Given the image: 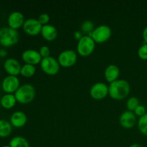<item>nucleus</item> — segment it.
Segmentation results:
<instances>
[{
	"label": "nucleus",
	"instance_id": "f257e3e1",
	"mask_svg": "<svg viewBox=\"0 0 147 147\" xmlns=\"http://www.w3.org/2000/svg\"><path fill=\"white\" fill-rule=\"evenodd\" d=\"M130 84L123 79H118L109 83V95L114 100H123L130 93Z\"/></svg>",
	"mask_w": 147,
	"mask_h": 147
},
{
	"label": "nucleus",
	"instance_id": "f03ea898",
	"mask_svg": "<svg viewBox=\"0 0 147 147\" xmlns=\"http://www.w3.org/2000/svg\"><path fill=\"white\" fill-rule=\"evenodd\" d=\"M14 94L17 102L22 104H27L31 103L34 99L36 90L32 85L26 83L20 86Z\"/></svg>",
	"mask_w": 147,
	"mask_h": 147
},
{
	"label": "nucleus",
	"instance_id": "7ed1b4c3",
	"mask_svg": "<svg viewBox=\"0 0 147 147\" xmlns=\"http://www.w3.org/2000/svg\"><path fill=\"white\" fill-rule=\"evenodd\" d=\"M19 33L17 30L9 27L0 28V44L4 47H10L18 42Z\"/></svg>",
	"mask_w": 147,
	"mask_h": 147
},
{
	"label": "nucleus",
	"instance_id": "20e7f679",
	"mask_svg": "<svg viewBox=\"0 0 147 147\" xmlns=\"http://www.w3.org/2000/svg\"><path fill=\"white\" fill-rule=\"evenodd\" d=\"M96 44L94 40H93L90 36L83 35L80 40L78 41L77 47V53L83 57L89 56L93 53L96 47Z\"/></svg>",
	"mask_w": 147,
	"mask_h": 147
},
{
	"label": "nucleus",
	"instance_id": "39448f33",
	"mask_svg": "<svg viewBox=\"0 0 147 147\" xmlns=\"http://www.w3.org/2000/svg\"><path fill=\"white\" fill-rule=\"evenodd\" d=\"M112 31L109 26L106 24H101L95 27L93 31L88 34L93 38L96 43H104L107 42L111 37Z\"/></svg>",
	"mask_w": 147,
	"mask_h": 147
},
{
	"label": "nucleus",
	"instance_id": "423d86ee",
	"mask_svg": "<svg viewBox=\"0 0 147 147\" xmlns=\"http://www.w3.org/2000/svg\"><path fill=\"white\" fill-rule=\"evenodd\" d=\"M40 67L45 74L49 76H55L60 70V65L57 61V59L53 56H50L42 59Z\"/></svg>",
	"mask_w": 147,
	"mask_h": 147
},
{
	"label": "nucleus",
	"instance_id": "0eeeda50",
	"mask_svg": "<svg viewBox=\"0 0 147 147\" xmlns=\"http://www.w3.org/2000/svg\"><path fill=\"white\" fill-rule=\"evenodd\" d=\"M78 60L77 52L74 50H65L62 51L57 57V61L60 66L63 67H70L74 65Z\"/></svg>",
	"mask_w": 147,
	"mask_h": 147
},
{
	"label": "nucleus",
	"instance_id": "6e6552de",
	"mask_svg": "<svg viewBox=\"0 0 147 147\" xmlns=\"http://www.w3.org/2000/svg\"><path fill=\"white\" fill-rule=\"evenodd\" d=\"M90 95L95 100H102L109 95V86L103 82L94 83L90 88Z\"/></svg>",
	"mask_w": 147,
	"mask_h": 147
},
{
	"label": "nucleus",
	"instance_id": "1a4fd4ad",
	"mask_svg": "<svg viewBox=\"0 0 147 147\" xmlns=\"http://www.w3.org/2000/svg\"><path fill=\"white\" fill-rule=\"evenodd\" d=\"M42 25L37 19L29 18L24 21L22 28L24 32L30 36H37L41 32Z\"/></svg>",
	"mask_w": 147,
	"mask_h": 147
},
{
	"label": "nucleus",
	"instance_id": "9d476101",
	"mask_svg": "<svg viewBox=\"0 0 147 147\" xmlns=\"http://www.w3.org/2000/svg\"><path fill=\"white\" fill-rule=\"evenodd\" d=\"M20 79L17 76L9 75L4 78L1 82V88L3 90L7 93H14L20 88Z\"/></svg>",
	"mask_w": 147,
	"mask_h": 147
},
{
	"label": "nucleus",
	"instance_id": "9b49d317",
	"mask_svg": "<svg viewBox=\"0 0 147 147\" xmlns=\"http://www.w3.org/2000/svg\"><path fill=\"white\" fill-rule=\"evenodd\" d=\"M22 58L23 61L27 64L36 65H38L39 63L40 64L42 57H41L40 53L37 50L28 49V50H26L22 52Z\"/></svg>",
	"mask_w": 147,
	"mask_h": 147
},
{
	"label": "nucleus",
	"instance_id": "f8f14e48",
	"mask_svg": "<svg viewBox=\"0 0 147 147\" xmlns=\"http://www.w3.org/2000/svg\"><path fill=\"white\" fill-rule=\"evenodd\" d=\"M119 123L124 129H131L136 123V116L133 111H123L119 117Z\"/></svg>",
	"mask_w": 147,
	"mask_h": 147
},
{
	"label": "nucleus",
	"instance_id": "ddd939ff",
	"mask_svg": "<svg viewBox=\"0 0 147 147\" xmlns=\"http://www.w3.org/2000/svg\"><path fill=\"white\" fill-rule=\"evenodd\" d=\"M4 67L6 72L9 73V76H17L20 74L22 65L17 59L10 57V58H7L4 61Z\"/></svg>",
	"mask_w": 147,
	"mask_h": 147
},
{
	"label": "nucleus",
	"instance_id": "4468645a",
	"mask_svg": "<svg viewBox=\"0 0 147 147\" xmlns=\"http://www.w3.org/2000/svg\"><path fill=\"white\" fill-rule=\"evenodd\" d=\"M24 21L25 20H24V14L19 11H14L10 13L7 19L9 27L14 30L22 27Z\"/></svg>",
	"mask_w": 147,
	"mask_h": 147
},
{
	"label": "nucleus",
	"instance_id": "2eb2a0df",
	"mask_svg": "<svg viewBox=\"0 0 147 147\" xmlns=\"http://www.w3.org/2000/svg\"><path fill=\"white\" fill-rule=\"evenodd\" d=\"M27 116L21 111H17L11 114L10 117V123L11 126L16 128H22L27 123Z\"/></svg>",
	"mask_w": 147,
	"mask_h": 147
},
{
	"label": "nucleus",
	"instance_id": "dca6fc26",
	"mask_svg": "<svg viewBox=\"0 0 147 147\" xmlns=\"http://www.w3.org/2000/svg\"><path fill=\"white\" fill-rule=\"evenodd\" d=\"M119 75H120V69L116 65L111 64L105 69L104 76L108 83H111L118 80Z\"/></svg>",
	"mask_w": 147,
	"mask_h": 147
},
{
	"label": "nucleus",
	"instance_id": "f3484780",
	"mask_svg": "<svg viewBox=\"0 0 147 147\" xmlns=\"http://www.w3.org/2000/svg\"><path fill=\"white\" fill-rule=\"evenodd\" d=\"M40 34L45 40L53 41L57 37V30L55 26L48 24L42 26Z\"/></svg>",
	"mask_w": 147,
	"mask_h": 147
},
{
	"label": "nucleus",
	"instance_id": "a211bd4d",
	"mask_svg": "<svg viewBox=\"0 0 147 147\" xmlns=\"http://www.w3.org/2000/svg\"><path fill=\"white\" fill-rule=\"evenodd\" d=\"M17 102L15 96L13 93H6L1 97L0 103L4 109H11L14 107Z\"/></svg>",
	"mask_w": 147,
	"mask_h": 147
},
{
	"label": "nucleus",
	"instance_id": "6ab92c4d",
	"mask_svg": "<svg viewBox=\"0 0 147 147\" xmlns=\"http://www.w3.org/2000/svg\"><path fill=\"white\" fill-rule=\"evenodd\" d=\"M12 131L11 123L4 119H0V137H6L10 135Z\"/></svg>",
	"mask_w": 147,
	"mask_h": 147
},
{
	"label": "nucleus",
	"instance_id": "aec40b11",
	"mask_svg": "<svg viewBox=\"0 0 147 147\" xmlns=\"http://www.w3.org/2000/svg\"><path fill=\"white\" fill-rule=\"evenodd\" d=\"M9 145L11 147H30V143L27 139L21 136L13 137L10 140Z\"/></svg>",
	"mask_w": 147,
	"mask_h": 147
},
{
	"label": "nucleus",
	"instance_id": "412c9836",
	"mask_svg": "<svg viewBox=\"0 0 147 147\" xmlns=\"http://www.w3.org/2000/svg\"><path fill=\"white\" fill-rule=\"evenodd\" d=\"M36 73V67L35 65L30 64H25L22 66L21 71H20V75L26 78L32 77Z\"/></svg>",
	"mask_w": 147,
	"mask_h": 147
},
{
	"label": "nucleus",
	"instance_id": "4be33fe9",
	"mask_svg": "<svg viewBox=\"0 0 147 147\" xmlns=\"http://www.w3.org/2000/svg\"><path fill=\"white\" fill-rule=\"evenodd\" d=\"M81 32L86 34V35L90 34L95 29L94 24L90 20H86L81 24Z\"/></svg>",
	"mask_w": 147,
	"mask_h": 147
},
{
	"label": "nucleus",
	"instance_id": "5701e85b",
	"mask_svg": "<svg viewBox=\"0 0 147 147\" xmlns=\"http://www.w3.org/2000/svg\"><path fill=\"white\" fill-rule=\"evenodd\" d=\"M138 127L141 133L147 136V113L139 118L138 121Z\"/></svg>",
	"mask_w": 147,
	"mask_h": 147
},
{
	"label": "nucleus",
	"instance_id": "b1692460",
	"mask_svg": "<svg viewBox=\"0 0 147 147\" xmlns=\"http://www.w3.org/2000/svg\"><path fill=\"white\" fill-rule=\"evenodd\" d=\"M139 100L135 96L130 97L126 101V107L130 111H134L135 109L139 106Z\"/></svg>",
	"mask_w": 147,
	"mask_h": 147
},
{
	"label": "nucleus",
	"instance_id": "393cba45",
	"mask_svg": "<svg viewBox=\"0 0 147 147\" xmlns=\"http://www.w3.org/2000/svg\"><path fill=\"white\" fill-rule=\"evenodd\" d=\"M138 55L140 57V59L143 60H147V44L144 43L142 45L139 47V50H138Z\"/></svg>",
	"mask_w": 147,
	"mask_h": 147
},
{
	"label": "nucleus",
	"instance_id": "a878e982",
	"mask_svg": "<svg viewBox=\"0 0 147 147\" xmlns=\"http://www.w3.org/2000/svg\"><path fill=\"white\" fill-rule=\"evenodd\" d=\"M37 20L40 22V23L42 26L48 24L49 22H50V15H49L48 14H47V13H42V14H40V15L38 16Z\"/></svg>",
	"mask_w": 147,
	"mask_h": 147
},
{
	"label": "nucleus",
	"instance_id": "bb28decb",
	"mask_svg": "<svg viewBox=\"0 0 147 147\" xmlns=\"http://www.w3.org/2000/svg\"><path fill=\"white\" fill-rule=\"evenodd\" d=\"M39 53H40V55L42 58H45V57H50V49L46 45H42L40 48V50H38Z\"/></svg>",
	"mask_w": 147,
	"mask_h": 147
},
{
	"label": "nucleus",
	"instance_id": "cd10ccee",
	"mask_svg": "<svg viewBox=\"0 0 147 147\" xmlns=\"http://www.w3.org/2000/svg\"><path fill=\"white\" fill-rule=\"evenodd\" d=\"M134 113H135V115H136V116H139V117L140 118L146 113V109H145L144 106H142V105H139V106L135 109Z\"/></svg>",
	"mask_w": 147,
	"mask_h": 147
},
{
	"label": "nucleus",
	"instance_id": "c85d7f7f",
	"mask_svg": "<svg viewBox=\"0 0 147 147\" xmlns=\"http://www.w3.org/2000/svg\"><path fill=\"white\" fill-rule=\"evenodd\" d=\"M73 36H74L75 39H76V40L78 41L79 40H80V39L82 38V37H83V35H82V32L76 31L74 32V34H73Z\"/></svg>",
	"mask_w": 147,
	"mask_h": 147
},
{
	"label": "nucleus",
	"instance_id": "c756f323",
	"mask_svg": "<svg viewBox=\"0 0 147 147\" xmlns=\"http://www.w3.org/2000/svg\"><path fill=\"white\" fill-rule=\"evenodd\" d=\"M142 37H143L144 40V42L147 44V26L144 29L143 32H142Z\"/></svg>",
	"mask_w": 147,
	"mask_h": 147
},
{
	"label": "nucleus",
	"instance_id": "7c9ffc66",
	"mask_svg": "<svg viewBox=\"0 0 147 147\" xmlns=\"http://www.w3.org/2000/svg\"><path fill=\"white\" fill-rule=\"evenodd\" d=\"M7 55V52L4 50H0V56H5Z\"/></svg>",
	"mask_w": 147,
	"mask_h": 147
},
{
	"label": "nucleus",
	"instance_id": "2f4dec72",
	"mask_svg": "<svg viewBox=\"0 0 147 147\" xmlns=\"http://www.w3.org/2000/svg\"><path fill=\"white\" fill-rule=\"evenodd\" d=\"M129 147H142V145H140L139 144L135 143V144H133L131 145Z\"/></svg>",
	"mask_w": 147,
	"mask_h": 147
},
{
	"label": "nucleus",
	"instance_id": "473e14b6",
	"mask_svg": "<svg viewBox=\"0 0 147 147\" xmlns=\"http://www.w3.org/2000/svg\"><path fill=\"white\" fill-rule=\"evenodd\" d=\"M1 147H11L9 146V145H4V146H2Z\"/></svg>",
	"mask_w": 147,
	"mask_h": 147
}]
</instances>
